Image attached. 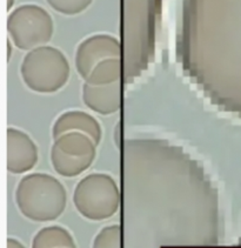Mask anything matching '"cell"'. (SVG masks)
<instances>
[{
  "mask_svg": "<svg viewBox=\"0 0 241 248\" xmlns=\"http://www.w3.org/2000/svg\"><path fill=\"white\" fill-rule=\"evenodd\" d=\"M68 132H81L87 134L96 145L100 142L102 137V129L98 120L84 111H67L57 118L52 127L53 139Z\"/></svg>",
  "mask_w": 241,
  "mask_h": 248,
  "instance_id": "cell-9",
  "label": "cell"
},
{
  "mask_svg": "<svg viewBox=\"0 0 241 248\" xmlns=\"http://www.w3.org/2000/svg\"><path fill=\"white\" fill-rule=\"evenodd\" d=\"M71 67L67 58L53 46H39L24 57L21 78L37 93H54L67 84Z\"/></svg>",
  "mask_w": 241,
  "mask_h": 248,
  "instance_id": "cell-2",
  "label": "cell"
},
{
  "mask_svg": "<svg viewBox=\"0 0 241 248\" xmlns=\"http://www.w3.org/2000/svg\"><path fill=\"white\" fill-rule=\"evenodd\" d=\"M96 155V144L87 134L68 132L54 139L51 162L54 170L65 178H74L91 167Z\"/></svg>",
  "mask_w": 241,
  "mask_h": 248,
  "instance_id": "cell-5",
  "label": "cell"
},
{
  "mask_svg": "<svg viewBox=\"0 0 241 248\" xmlns=\"http://www.w3.org/2000/svg\"><path fill=\"white\" fill-rule=\"evenodd\" d=\"M15 1L16 0H7V10L10 11L11 8L13 7V5H15Z\"/></svg>",
  "mask_w": 241,
  "mask_h": 248,
  "instance_id": "cell-16",
  "label": "cell"
},
{
  "mask_svg": "<svg viewBox=\"0 0 241 248\" xmlns=\"http://www.w3.org/2000/svg\"><path fill=\"white\" fill-rule=\"evenodd\" d=\"M38 147L29 134L15 127L7 128V170L12 174L29 172L38 162Z\"/></svg>",
  "mask_w": 241,
  "mask_h": 248,
  "instance_id": "cell-7",
  "label": "cell"
},
{
  "mask_svg": "<svg viewBox=\"0 0 241 248\" xmlns=\"http://www.w3.org/2000/svg\"><path fill=\"white\" fill-rule=\"evenodd\" d=\"M92 248H123V228L120 225L104 227L94 238Z\"/></svg>",
  "mask_w": 241,
  "mask_h": 248,
  "instance_id": "cell-12",
  "label": "cell"
},
{
  "mask_svg": "<svg viewBox=\"0 0 241 248\" xmlns=\"http://www.w3.org/2000/svg\"><path fill=\"white\" fill-rule=\"evenodd\" d=\"M54 31L51 15L39 5L25 4L15 8L7 18V32L19 49L31 51L51 40Z\"/></svg>",
  "mask_w": 241,
  "mask_h": 248,
  "instance_id": "cell-4",
  "label": "cell"
},
{
  "mask_svg": "<svg viewBox=\"0 0 241 248\" xmlns=\"http://www.w3.org/2000/svg\"><path fill=\"white\" fill-rule=\"evenodd\" d=\"M123 77L124 66L121 58H109L93 68L85 82L93 86H105L121 81Z\"/></svg>",
  "mask_w": 241,
  "mask_h": 248,
  "instance_id": "cell-11",
  "label": "cell"
},
{
  "mask_svg": "<svg viewBox=\"0 0 241 248\" xmlns=\"http://www.w3.org/2000/svg\"><path fill=\"white\" fill-rule=\"evenodd\" d=\"M54 11L65 16H76L92 4L93 0H46Z\"/></svg>",
  "mask_w": 241,
  "mask_h": 248,
  "instance_id": "cell-13",
  "label": "cell"
},
{
  "mask_svg": "<svg viewBox=\"0 0 241 248\" xmlns=\"http://www.w3.org/2000/svg\"><path fill=\"white\" fill-rule=\"evenodd\" d=\"M31 248H77L72 234L59 225L47 226L34 235Z\"/></svg>",
  "mask_w": 241,
  "mask_h": 248,
  "instance_id": "cell-10",
  "label": "cell"
},
{
  "mask_svg": "<svg viewBox=\"0 0 241 248\" xmlns=\"http://www.w3.org/2000/svg\"><path fill=\"white\" fill-rule=\"evenodd\" d=\"M82 101L98 114L110 115L118 112L121 107V81L105 86H93L85 82Z\"/></svg>",
  "mask_w": 241,
  "mask_h": 248,
  "instance_id": "cell-8",
  "label": "cell"
},
{
  "mask_svg": "<svg viewBox=\"0 0 241 248\" xmlns=\"http://www.w3.org/2000/svg\"><path fill=\"white\" fill-rule=\"evenodd\" d=\"M77 211L92 221L110 219L121 207V191L114 179L105 173L82 178L73 194Z\"/></svg>",
  "mask_w": 241,
  "mask_h": 248,
  "instance_id": "cell-3",
  "label": "cell"
},
{
  "mask_svg": "<svg viewBox=\"0 0 241 248\" xmlns=\"http://www.w3.org/2000/svg\"><path fill=\"white\" fill-rule=\"evenodd\" d=\"M123 46L110 34H94L80 43L76 52V68L84 80L102 60L121 58Z\"/></svg>",
  "mask_w": 241,
  "mask_h": 248,
  "instance_id": "cell-6",
  "label": "cell"
},
{
  "mask_svg": "<svg viewBox=\"0 0 241 248\" xmlns=\"http://www.w3.org/2000/svg\"><path fill=\"white\" fill-rule=\"evenodd\" d=\"M11 57H12V45H11L10 40H8L7 41V60H10Z\"/></svg>",
  "mask_w": 241,
  "mask_h": 248,
  "instance_id": "cell-15",
  "label": "cell"
},
{
  "mask_svg": "<svg viewBox=\"0 0 241 248\" xmlns=\"http://www.w3.org/2000/svg\"><path fill=\"white\" fill-rule=\"evenodd\" d=\"M7 248H26V247H25L20 241L16 240V239L8 238L7 239Z\"/></svg>",
  "mask_w": 241,
  "mask_h": 248,
  "instance_id": "cell-14",
  "label": "cell"
},
{
  "mask_svg": "<svg viewBox=\"0 0 241 248\" xmlns=\"http://www.w3.org/2000/svg\"><path fill=\"white\" fill-rule=\"evenodd\" d=\"M16 202L20 213L32 221H53L65 211L67 194L57 178L46 173H32L19 183Z\"/></svg>",
  "mask_w": 241,
  "mask_h": 248,
  "instance_id": "cell-1",
  "label": "cell"
}]
</instances>
